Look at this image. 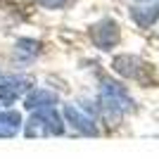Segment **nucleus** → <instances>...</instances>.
I'll use <instances>...</instances> for the list:
<instances>
[{
    "instance_id": "9",
    "label": "nucleus",
    "mask_w": 159,
    "mask_h": 159,
    "mask_svg": "<svg viewBox=\"0 0 159 159\" xmlns=\"http://www.w3.org/2000/svg\"><path fill=\"white\" fill-rule=\"evenodd\" d=\"M26 135H29V138H36V135H50L40 114H33L31 119L26 121Z\"/></svg>"
},
{
    "instance_id": "3",
    "label": "nucleus",
    "mask_w": 159,
    "mask_h": 159,
    "mask_svg": "<svg viewBox=\"0 0 159 159\" xmlns=\"http://www.w3.org/2000/svg\"><path fill=\"white\" fill-rule=\"evenodd\" d=\"M114 69L121 74V76H126V79H135V81H143V74L147 71V64L138 57H133V55H121L114 60Z\"/></svg>"
},
{
    "instance_id": "11",
    "label": "nucleus",
    "mask_w": 159,
    "mask_h": 159,
    "mask_svg": "<svg viewBox=\"0 0 159 159\" xmlns=\"http://www.w3.org/2000/svg\"><path fill=\"white\" fill-rule=\"evenodd\" d=\"M69 0H38V5L48 7V10H57V7H64Z\"/></svg>"
},
{
    "instance_id": "4",
    "label": "nucleus",
    "mask_w": 159,
    "mask_h": 159,
    "mask_svg": "<svg viewBox=\"0 0 159 159\" xmlns=\"http://www.w3.org/2000/svg\"><path fill=\"white\" fill-rule=\"evenodd\" d=\"M26 88H29V81L26 79H17V76L2 79V81H0V107L12 105V102L19 98Z\"/></svg>"
},
{
    "instance_id": "10",
    "label": "nucleus",
    "mask_w": 159,
    "mask_h": 159,
    "mask_svg": "<svg viewBox=\"0 0 159 159\" xmlns=\"http://www.w3.org/2000/svg\"><path fill=\"white\" fill-rule=\"evenodd\" d=\"M38 43L36 40H29V38H21L19 43H17V55H21V57H33V55H38Z\"/></svg>"
},
{
    "instance_id": "1",
    "label": "nucleus",
    "mask_w": 159,
    "mask_h": 159,
    "mask_svg": "<svg viewBox=\"0 0 159 159\" xmlns=\"http://www.w3.org/2000/svg\"><path fill=\"white\" fill-rule=\"evenodd\" d=\"M100 107L105 109L109 116H121L133 109V100L126 95L124 88H119L116 83L105 81V86L100 90Z\"/></svg>"
},
{
    "instance_id": "6",
    "label": "nucleus",
    "mask_w": 159,
    "mask_h": 159,
    "mask_svg": "<svg viewBox=\"0 0 159 159\" xmlns=\"http://www.w3.org/2000/svg\"><path fill=\"white\" fill-rule=\"evenodd\" d=\"M21 116L19 112H0V138H12L19 133Z\"/></svg>"
},
{
    "instance_id": "7",
    "label": "nucleus",
    "mask_w": 159,
    "mask_h": 159,
    "mask_svg": "<svg viewBox=\"0 0 159 159\" xmlns=\"http://www.w3.org/2000/svg\"><path fill=\"white\" fill-rule=\"evenodd\" d=\"M55 105H57V95L50 90H33L24 102L26 109H43V107H55Z\"/></svg>"
},
{
    "instance_id": "5",
    "label": "nucleus",
    "mask_w": 159,
    "mask_h": 159,
    "mask_svg": "<svg viewBox=\"0 0 159 159\" xmlns=\"http://www.w3.org/2000/svg\"><path fill=\"white\" fill-rule=\"evenodd\" d=\"M64 119L69 121V124H71L79 133H86V135H98V126H95V121L90 119V116H86L79 107L66 105V107H64Z\"/></svg>"
},
{
    "instance_id": "2",
    "label": "nucleus",
    "mask_w": 159,
    "mask_h": 159,
    "mask_svg": "<svg viewBox=\"0 0 159 159\" xmlns=\"http://www.w3.org/2000/svg\"><path fill=\"white\" fill-rule=\"evenodd\" d=\"M90 38L100 50H112L119 43V24L114 19H102L90 29Z\"/></svg>"
},
{
    "instance_id": "8",
    "label": "nucleus",
    "mask_w": 159,
    "mask_h": 159,
    "mask_svg": "<svg viewBox=\"0 0 159 159\" xmlns=\"http://www.w3.org/2000/svg\"><path fill=\"white\" fill-rule=\"evenodd\" d=\"M38 114L43 116V121H45L48 133H50V135H62V133H64L62 116L57 114V109H55V107H43V109H38Z\"/></svg>"
}]
</instances>
